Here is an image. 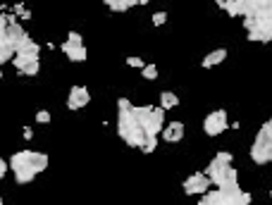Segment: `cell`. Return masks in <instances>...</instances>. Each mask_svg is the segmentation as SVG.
Returning <instances> with one entry per match:
<instances>
[{"mask_svg": "<svg viewBox=\"0 0 272 205\" xmlns=\"http://www.w3.org/2000/svg\"><path fill=\"white\" fill-rule=\"evenodd\" d=\"M251 160L256 165H267L272 162V127L270 124H263L253 138V146H251Z\"/></svg>", "mask_w": 272, "mask_h": 205, "instance_id": "obj_1", "label": "cell"}, {"mask_svg": "<svg viewBox=\"0 0 272 205\" xmlns=\"http://www.w3.org/2000/svg\"><path fill=\"white\" fill-rule=\"evenodd\" d=\"M232 157H234L232 153L220 151L215 157H213V160H210L208 167L203 170V172H205V174L210 177V181H213L215 186H220V181H222V177H224V172L232 167Z\"/></svg>", "mask_w": 272, "mask_h": 205, "instance_id": "obj_2", "label": "cell"}, {"mask_svg": "<svg viewBox=\"0 0 272 205\" xmlns=\"http://www.w3.org/2000/svg\"><path fill=\"white\" fill-rule=\"evenodd\" d=\"M229 127V115H227V110H213L208 112V117L203 119V131L208 134V136H220L224 134Z\"/></svg>", "mask_w": 272, "mask_h": 205, "instance_id": "obj_3", "label": "cell"}, {"mask_svg": "<svg viewBox=\"0 0 272 205\" xmlns=\"http://www.w3.org/2000/svg\"><path fill=\"white\" fill-rule=\"evenodd\" d=\"M210 177L205 174V172H194L191 177L184 179V184H181V189H184V193L186 196H205V193L210 191Z\"/></svg>", "mask_w": 272, "mask_h": 205, "instance_id": "obj_4", "label": "cell"}, {"mask_svg": "<svg viewBox=\"0 0 272 205\" xmlns=\"http://www.w3.org/2000/svg\"><path fill=\"white\" fill-rule=\"evenodd\" d=\"M91 102V93L86 86H72L70 89V96H67V110L77 112V110L86 108Z\"/></svg>", "mask_w": 272, "mask_h": 205, "instance_id": "obj_5", "label": "cell"}, {"mask_svg": "<svg viewBox=\"0 0 272 205\" xmlns=\"http://www.w3.org/2000/svg\"><path fill=\"white\" fill-rule=\"evenodd\" d=\"M12 65L17 67V72L24 76H36L41 72V57H24V55H17L12 60Z\"/></svg>", "mask_w": 272, "mask_h": 205, "instance_id": "obj_6", "label": "cell"}, {"mask_svg": "<svg viewBox=\"0 0 272 205\" xmlns=\"http://www.w3.org/2000/svg\"><path fill=\"white\" fill-rule=\"evenodd\" d=\"M217 5L222 7L224 12H229V17H241L246 19L248 14H251V0H220Z\"/></svg>", "mask_w": 272, "mask_h": 205, "instance_id": "obj_7", "label": "cell"}, {"mask_svg": "<svg viewBox=\"0 0 272 205\" xmlns=\"http://www.w3.org/2000/svg\"><path fill=\"white\" fill-rule=\"evenodd\" d=\"M10 167L12 172H24V170H34V151H19L10 157ZM36 172V170H34Z\"/></svg>", "mask_w": 272, "mask_h": 205, "instance_id": "obj_8", "label": "cell"}, {"mask_svg": "<svg viewBox=\"0 0 272 205\" xmlns=\"http://www.w3.org/2000/svg\"><path fill=\"white\" fill-rule=\"evenodd\" d=\"M17 55H24V57H41V43H36L31 36H27L24 41L17 43Z\"/></svg>", "mask_w": 272, "mask_h": 205, "instance_id": "obj_9", "label": "cell"}, {"mask_svg": "<svg viewBox=\"0 0 272 205\" xmlns=\"http://www.w3.org/2000/svg\"><path fill=\"white\" fill-rule=\"evenodd\" d=\"M162 138H165L168 144H179L181 138H184V122L172 119V122L165 127V131H162Z\"/></svg>", "mask_w": 272, "mask_h": 205, "instance_id": "obj_10", "label": "cell"}, {"mask_svg": "<svg viewBox=\"0 0 272 205\" xmlns=\"http://www.w3.org/2000/svg\"><path fill=\"white\" fill-rule=\"evenodd\" d=\"M60 50L67 55V60H70V62H86V57H89L86 46H70V43H62Z\"/></svg>", "mask_w": 272, "mask_h": 205, "instance_id": "obj_11", "label": "cell"}, {"mask_svg": "<svg viewBox=\"0 0 272 205\" xmlns=\"http://www.w3.org/2000/svg\"><path fill=\"white\" fill-rule=\"evenodd\" d=\"M224 60H227V50H224V48H217V50H213V53L205 55L201 65L205 69H210V67H217V65H220V62H224Z\"/></svg>", "mask_w": 272, "mask_h": 205, "instance_id": "obj_12", "label": "cell"}, {"mask_svg": "<svg viewBox=\"0 0 272 205\" xmlns=\"http://www.w3.org/2000/svg\"><path fill=\"white\" fill-rule=\"evenodd\" d=\"M17 57V46L5 38H0V65H5V62H12Z\"/></svg>", "mask_w": 272, "mask_h": 205, "instance_id": "obj_13", "label": "cell"}, {"mask_svg": "<svg viewBox=\"0 0 272 205\" xmlns=\"http://www.w3.org/2000/svg\"><path fill=\"white\" fill-rule=\"evenodd\" d=\"M105 5L110 7L112 12H127V10H132L134 5H139L136 0H105Z\"/></svg>", "mask_w": 272, "mask_h": 205, "instance_id": "obj_14", "label": "cell"}, {"mask_svg": "<svg viewBox=\"0 0 272 205\" xmlns=\"http://www.w3.org/2000/svg\"><path fill=\"white\" fill-rule=\"evenodd\" d=\"M179 105V96L177 93H172V91H162L160 93V108L162 110H172Z\"/></svg>", "mask_w": 272, "mask_h": 205, "instance_id": "obj_15", "label": "cell"}, {"mask_svg": "<svg viewBox=\"0 0 272 205\" xmlns=\"http://www.w3.org/2000/svg\"><path fill=\"white\" fill-rule=\"evenodd\" d=\"M201 200H205L208 205H227V200H224V196H222V191H220V189H210V191L205 193Z\"/></svg>", "mask_w": 272, "mask_h": 205, "instance_id": "obj_16", "label": "cell"}, {"mask_svg": "<svg viewBox=\"0 0 272 205\" xmlns=\"http://www.w3.org/2000/svg\"><path fill=\"white\" fill-rule=\"evenodd\" d=\"M34 170H36V174H41V172L48 170V155H46V153L34 151Z\"/></svg>", "mask_w": 272, "mask_h": 205, "instance_id": "obj_17", "label": "cell"}, {"mask_svg": "<svg viewBox=\"0 0 272 205\" xmlns=\"http://www.w3.org/2000/svg\"><path fill=\"white\" fill-rule=\"evenodd\" d=\"M34 179H36V172L34 170H24V172H17V174H14V181H17L19 186L31 184Z\"/></svg>", "mask_w": 272, "mask_h": 205, "instance_id": "obj_18", "label": "cell"}, {"mask_svg": "<svg viewBox=\"0 0 272 205\" xmlns=\"http://www.w3.org/2000/svg\"><path fill=\"white\" fill-rule=\"evenodd\" d=\"M141 74H143V79H146V81H155V79H158V67H155L153 62H148Z\"/></svg>", "mask_w": 272, "mask_h": 205, "instance_id": "obj_19", "label": "cell"}, {"mask_svg": "<svg viewBox=\"0 0 272 205\" xmlns=\"http://www.w3.org/2000/svg\"><path fill=\"white\" fill-rule=\"evenodd\" d=\"M127 65H129V67H134V69H141V72H143V67H146L148 62H143V60H141V57H136V55H132V57H127Z\"/></svg>", "mask_w": 272, "mask_h": 205, "instance_id": "obj_20", "label": "cell"}, {"mask_svg": "<svg viewBox=\"0 0 272 205\" xmlns=\"http://www.w3.org/2000/svg\"><path fill=\"white\" fill-rule=\"evenodd\" d=\"M67 43H70V46H84V38H81L79 31H70V34H67Z\"/></svg>", "mask_w": 272, "mask_h": 205, "instance_id": "obj_21", "label": "cell"}, {"mask_svg": "<svg viewBox=\"0 0 272 205\" xmlns=\"http://www.w3.org/2000/svg\"><path fill=\"white\" fill-rule=\"evenodd\" d=\"M155 148H158V136H148L146 146H143L141 151H143V153H155Z\"/></svg>", "mask_w": 272, "mask_h": 205, "instance_id": "obj_22", "label": "cell"}, {"mask_svg": "<svg viewBox=\"0 0 272 205\" xmlns=\"http://www.w3.org/2000/svg\"><path fill=\"white\" fill-rule=\"evenodd\" d=\"M14 14H17V17H22V19H29V17H31V12H29L22 3H17V5H14Z\"/></svg>", "mask_w": 272, "mask_h": 205, "instance_id": "obj_23", "label": "cell"}, {"mask_svg": "<svg viewBox=\"0 0 272 205\" xmlns=\"http://www.w3.org/2000/svg\"><path fill=\"white\" fill-rule=\"evenodd\" d=\"M168 22V12H153V27H162Z\"/></svg>", "mask_w": 272, "mask_h": 205, "instance_id": "obj_24", "label": "cell"}, {"mask_svg": "<svg viewBox=\"0 0 272 205\" xmlns=\"http://www.w3.org/2000/svg\"><path fill=\"white\" fill-rule=\"evenodd\" d=\"M36 122H38V124H48L50 122V112H48V110H38V112H36Z\"/></svg>", "mask_w": 272, "mask_h": 205, "instance_id": "obj_25", "label": "cell"}, {"mask_svg": "<svg viewBox=\"0 0 272 205\" xmlns=\"http://www.w3.org/2000/svg\"><path fill=\"white\" fill-rule=\"evenodd\" d=\"M251 193H248V191H244V193H241V200H239V205H251Z\"/></svg>", "mask_w": 272, "mask_h": 205, "instance_id": "obj_26", "label": "cell"}, {"mask_svg": "<svg viewBox=\"0 0 272 205\" xmlns=\"http://www.w3.org/2000/svg\"><path fill=\"white\" fill-rule=\"evenodd\" d=\"M7 170H12V167H10V160H0V177H3V174H7Z\"/></svg>", "mask_w": 272, "mask_h": 205, "instance_id": "obj_27", "label": "cell"}, {"mask_svg": "<svg viewBox=\"0 0 272 205\" xmlns=\"http://www.w3.org/2000/svg\"><path fill=\"white\" fill-rule=\"evenodd\" d=\"M22 136H24V141H31V138H34V131H31V127H24Z\"/></svg>", "mask_w": 272, "mask_h": 205, "instance_id": "obj_28", "label": "cell"}, {"mask_svg": "<svg viewBox=\"0 0 272 205\" xmlns=\"http://www.w3.org/2000/svg\"><path fill=\"white\" fill-rule=\"evenodd\" d=\"M196 205H208V203H205V200H198V203H196Z\"/></svg>", "mask_w": 272, "mask_h": 205, "instance_id": "obj_29", "label": "cell"}, {"mask_svg": "<svg viewBox=\"0 0 272 205\" xmlns=\"http://www.w3.org/2000/svg\"><path fill=\"white\" fill-rule=\"evenodd\" d=\"M270 198H272V189H270Z\"/></svg>", "mask_w": 272, "mask_h": 205, "instance_id": "obj_30", "label": "cell"}]
</instances>
